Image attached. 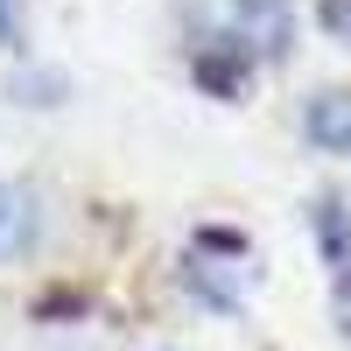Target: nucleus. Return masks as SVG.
<instances>
[{"instance_id": "obj_1", "label": "nucleus", "mask_w": 351, "mask_h": 351, "mask_svg": "<svg viewBox=\"0 0 351 351\" xmlns=\"http://www.w3.org/2000/svg\"><path fill=\"white\" fill-rule=\"evenodd\" d=\"M316 232H324V253L337 267V316H344V337H351V211L344 204H324V211H316Z\"/></svg>"}, {"instance_id": "obj_2", "label": "nucleus", "mask_w": 351, "mask_h": 351, "mask_svg": "<svg viewBox=\"0 0 351 351\" xmlns=\"http://www.w3.org/2000/svg\"><path fill=\"white\" fill-rule=\"evenodd\" d=\"M309 141H324V148L351 155V92H330L309 106Z\"/></svg>"}, {"instance_id": "obj_3", "label": "nucleus", "mask_w": 351, "mask_h": 351, "mask_svg": "<svg viewBox=\"0 0 351 351\" xmlns=\"http://www.w3.org/2000/svg\"><path fill=\"white\" fill-rule=\"evenodd\" d=\"M324 28L351 43V0H324Z\"/></svg>"}]
</instances>
